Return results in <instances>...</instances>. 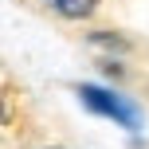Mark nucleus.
Wrapping results in <instances>:
<instances>
[{"label": "nucleus", "instance_id": "nucleus-1", "mask_svg": "<svg viewBox=\"0 0 149 149\" xmlns=\"http://www.w3.org/2000/svg\"><path fill=\"white\" fill-rule=\"evenodd\" d=\"M79 98H82L86 110L102 114V118H114L118 126H126V130H137V126H141L137 106L126 102V98H118L114 90H102V86H90V82H86V86H79Z\"/></svg>", "mask_w": 149, "mask_h": 149}, {"label": "nucleus", "instance_id": "nucleus-2", "mask_svg": "<svg viewBox=\"0 0 149 149\" xmlns=\"http://www.w3.org/2000/svg\"><path fill=\"white\" fill-rule=\"evenodd\" d=\"M47 4H51V8H55L59 16L82 20V16H90V12H94V4H98V0H47Z\"/></svg>", "mask_w": 149, "mask_h": 149}]
</instances>
